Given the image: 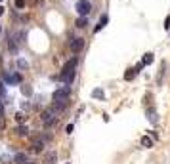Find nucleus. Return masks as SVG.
<instances>
[{
    "label": "nucleus",
    "mask_w": 170,
    "mask_h": 164,
    "mask_svg": "<svg viewBox=\"0 0 170 164\" xmlns=\"http://www.w3.org/2000/svg\"><path fill=\"white\" fill-rule=\"evenodd\" d=\"M17 63H19V67H21V69H25V67H27V61H25V59H19Z\"/></svg>",
    "instance_id": "412c9836"
},
{
    "label": "nucleus",
    "mask_w": 170,
    "mask_h": 164,
    "mask_svg": "<svg viewBox=\"0 0 170 164\" xmlns=\"http://www.w3.org/2000/svg\"><path fill=\"white\" fill-rule=\"evenodd\" d=\"M56 160H58V155L54 151L44 153V164H56Z\"/></svg>",
    "instance_id": "423d86ee"
},
{
    "label": "nucleus",
    "mask_w": 170,
    "mask_h": 164,
    "mask_svg": "<svg viewBox=\"0 0 170 164\" xmlns=\"http://www.w3.org/2000/svg\"><path fill=\"white\" fill-rule=\"evenodd\" d=\"M90 12H92V4H90V0H79V2H77V13L86 17Z\"/></svg>",
    "instance_id": "7ed1b4c3"
},
{
    "label": "nucleus",
    "mask_w": 170,
    "mask_h": 164,
    "mask_svg": "<svg viewBox=\"0 0 170 164\" xmlns=\"http://www.w3.org/2000/svg\"><path fill=\"white\" fill-rule=\"evenodd\" d=\"M73 128H75V126H73V124H69V126H67V134H73Z\"/></svg>",
    "instance_id": "b1692460"
},
{
    "label": "nucleus",
    "mask_w": 170,
    "mask_h": 164,
    "mask_svg": "<svg viewBox=\"0 0 170 164\" xmlns=\"http://www.w3.org/2000/svg\"><path fill=\"white\" fill-rule=\"evenodd\" d=\"M15 134H17V135H27V134H29V130H27L25 126H19V128L15 130Z\"/></svg>",
    "instance_id": "dca6fc26"
},
{
    "label": "nucleus",
    "mask_w": 170,
    "mask_h": 164,
    "mask_svg": "<svg viewBox=\"0 0 170 164\" xmlns=\"http://www.w3.org/2000/svg\"><path fill=\"white\" fill-rule=\"evenodd\" d=\"M107 21H109V17H107V15H101L100 21H98V25H96V29H94V33H100V31L107 25Z\"/></svg>",
    "instance_id": "0eeeda50"
},
{
    "label": "nucleus",
    "mask_w": 170,
    "mask_h": 164,
    "mask_svg": "<svg viewBox=\"0 0 170 164\" xmlns=\"http://www.w3.org/2000/svg\"><path fill=\"white\" fill-rule=\"evenodd\" d=\"M4 13V6H0V15H2Z\"/></svg>",
    "instance_id": "a878e982"
},
{
    "label": "nucleus",
    "mask_w": 170,
    "mask_h": 164,
    "mask_svg": "<svg viewBox=\"0 0 170 164\" xmlns=\"http://www.w3.org/2000/svg\"><path fill=\"white\" fill-rule=\"evenodd\" d=\"M84 48V38H73V42H71V50H73V54H79L80 50Z\"/></svg>",
    "instance_id": "39448f33"
},
{
    "label": "nucleus",
    "mask_w": 170,
    "mask_h": 164,
    "mask_svg": "<svg viewBox=\"0 0 170 164\" xmlns=\"http://www.w3.org/2000/svg\"><path fill=\"white\" fill-rule=\"evenodd\" d=\"M21 92L25 93V96H31V88H27V86H23V88H21Z\"/></svg>",
    "instance_id": "aec40b11"
},
{
    "label": "nucleus",
    "mask_w": 170,
    "mask_h": 164,
    "mask_svg": "<svg viewBox=\"0 0 170 164\" xmlns=\"http://www.w3.org/2000/svg\"><path fill=\"white\" fill-rule=\"evenodd\" d=\"M15 120H17L19 124H25V122H27V116L23 114V113H17V114H15Z\"/></svg>",
    "instance_id": "2eb2a0df"
},
{
    "label": "nucleus",
    "mask_w": 170,
    "mask_h": 164,
    "mask_svg": "<svg viewBox=\"0 0 170 164\" xmlns=\"http://www.w3.org/2000/svg\"><path fill=\"white\" fill-rule=\"evenodd\" d=\"M138 75V71H136V69H128V71H126V75H124V80H134V77Z\"/></svg>",
    "instance_id": "f8f14e48"
},
{
    "label": "nucleus",
    "mask_w": 170,
    "mask_h": 164,
    "mask_svg": "<svg viewBox=\"0 0 170 164\" xmlns=\"http://www.w3.org/2000/svg\"><path fill=\"white\" fill-rule=\"evenodd\" d=\"M58 119H59V111H58L54 105H52L50 109L42 111V114H40V120H42V124H44V126H52Z\"/></svg>",
    "instance_id": "f03ea898"
},
{
    "label": "nucleus",
    "mask_w": 170,
    "mask_h": 164,
    "mask_svg": "<svg viewBox=\"0 0 170 164\" xmlns=\"http://www.w3.org/2000/svg\"><path fill=\"white\" fill-rule=\"evenodd\" d=\"M92 98H96V99H103V98H105V93H103L101 88H96V90L92 92Z\"/></svg>",
    "instance_id": "1a4fd4ad"
},
{
    "label": "nucleus",
    "mask_w": 170,
    "mask_h": 164,
    "mask_svg": "<svg viewBox=\"0 0 170 164\" xmlns=\"http://www.w3.org/2000/svg\"><path fill=\"white\" fill-rule=\"evenodd\" d=\"M0 2H2V0H0Z\"/></svg>",
    "instance_id": "c85d7f7f"
},
{
    "label": "nucleus",
    "mask_w": 170,
    "mask_h": 164,
    "mask_svg": "<svg viewBox=\"0 0 170 164\" xmlns=\"http://www.w3.org/2000/svg\"><path fill=\"white\" fill-rule=\"evenodd\" d=\"M168 27H170V17L164 19V29H168Z\"/></svg>",
    "instance_id": "4be33fe9"
},
{
    "label": "nucleus",
    "mask_w": 170,
    "mask_h": 164,
    "mask_svg": "<svg viewBox=\"0 0 170 164\" xmlns=\"http://www.w3.org/2000/svg\"><path fill=\"white\" fill-rule=\"evenodd\" d=\"M10 52H17V44H15V38L14 36L10 38Z\"/></svg>",
    "instance_id": "f3484780"
},
{
    "label": "nucleus",
    "mask_w": 170,
    "mask_h": 164,
    "mask_svg": "<svg viewBox=\"0 0 170 164\" xmlns=\"http://www.w3.org/2000/svg\"><path fill=\"white\" fill-rule=\"evenodd\" d=\"M0 33H2V27H0Z\"/></svg>",
    "instance_id": "cd10ccee"
},
{
    "label": "nucleus",
    "mask_w": 170,
    "mask_h": 164,
    "mask_svg": "<svg viewBox=\"0 0 170 164\" xmlns=\"http://www.w3.org/2000/svg\"><path fill=\"white\" fill-rule=\"evenodd\" d=\"M143 67H145V65H143V63H140V65H136V67H134V69H136V71H138V73H140V71H141V69H143Z\"/></svg>",
    "instance_id": "5701e85b"
},
{
    "label": "nucleus",
    "mask_w": 170,
    "mask_h": 164,
    "mask_svg": "<svg viewBox=\"0 0 170 164\" xmlns=\"http://www.w3.org/2000/svg\"><path fill=\"white\" fill-rule=\"evenodd\" d=\"M0 96H4V84H0Z\"/></svg>",
    "instance_id": "393cba45"
},
{
    "label": "nucleus",
    "mask_w": 170,
    "mask_h": 164,
    "mask_svg": "<svg viewBox=\"0 0 170 164\" xmlns=\"http://www.w3.org/2000/svg\"><path fill=\"white\" fill-rule=\"evenodd\" d=\"M14 162H17V164H25V162H27V155L17 153V155L14 156Z\"/></svg>",
    "instance_id": "6e6552de"
},
{
    "label": "nucleus",
    "mask_w": 170,
    "mask_h": 164,
    "mask_svg": "<svg viewBox=\"0 0 170 164\" xmlns=\"http://www.w3.org/2000/svg\"><path fill=\"white\" fill-rule=\"evenodd\" d=\"M147 119H149V120L155 124V122H157V114H155V113H149V116H147Z\"/></svg>",
    "instance_id": "a211bd4d"
},
{
    "label": "nucleus",
    "mask_w": 170,
    "mask_h": 164,
    "mask_svg": "<svg viewBox=\"0 0 170 164\" xmlns=\"http://www.w3.org/2000/svg\"><path fill=\"white\" fill-rule=\"evenodd\" d=\"M6 80H8L10 84H19V82H21V75H10Z\"/></svg>",
    "instance_id": "4468645a"
},
{
    "label": "nucleus",
    "mask_w": 170,
    "mask_h": 164,
    "mask_svg": "<svg viewBox=\"0 0 170 164\" xmlns=\"http://www.w3.org/2000/svg\"><path fill=\"white\" fill-rule=\"evenodd\" d=\"M77 57H71L65 65H63V69H61V73H59V78L65 82V84H71L73 80H75V69H77Z\"/></svg>",
    "instance_id": "f257e3e1"
},
{
    "label": "nucleus",
    "mask_w": 170,
    "mask_h": 164,
    "mask_svg": "<svg viewBox=\"0 0 170 164\" xmlns=\"http://www.w3.org/2000/svg\"><path fill=\"white\" fill-rule=\"evenodd\" d=\"M86 25H88V17H84V15H80V17L77 19V27H79V29H84Z\"/></svg>",
    "instance_id": "9b49d317"
},
{
    "label": "nucleus",
    "mask_w": 170,
    "mask_h": 164,
    "mask_svg": "<svg viewBox=\"0 0 170 164\" xmlns=\"http://www.w3.org/2000/svg\"><path fill=\"white\" fill-rule=\"evenodd\" d=\"M15 6L17 8H25V0H15Z\"/></svg>",
    "instance_id": "6ab92c4d"
},
{
    "label": "nucleus",
    "mask_w": 170,
    "mask_h": 164,
    "mask_svg": "<svg viewBox=\"0 0 170 164\" xmlns=\"http://www.w3.org/2000/svg\"><path fill=\"white\" fill-rule=\"evenodd\" d=\"M153 59H155V56H153V54L149 52V54H145V56H143L141 63H143V65H149V63H153Z\"/></svg>",
    "instance_id": "ddd939ff"
},
{
    "label": "nucleus",
    "mask_w": 170,
    "mask_h": 164,
    "mask_svg": "<svg viewBox=\"0 0 170 164\" xmlns=\"http://www.w3.org/2000/svg\"><path fill=\"white\" fill-rule=\"evenodd\" d=\"M151 145H153V139H151L149 135H143V137H141V147H147V149H149Z\"/></svg>",
    "instance_id": "9d476101"
},
{
    "label": "nucleus",
    "mask_w": 170,
    "mask_h": 164,
    "mask_svg": "<svg viewBox=\"0 0 170 164\" xmlns=\"http://www.w3.org/2000/svg\"><path fill=\"white\" fill-rule=\"evenodd\" d=\"M25 164H33V162H25Z\"/></svg>",
    "instance_id": "bb28decb"
},
{
    "label": "nucleus",
    "mask_w": 170,
    "mask_h": 164,
    "mask_svg": "<svg viewBox=\"0 0 170 164\" xmlns=\"http://www.w3.org/2000/svg\"><path fill=\"white\" fill-rule=\"evenodd\" d=\"M69 93H71V88L65 86V88H59L52 93V99L54 101H63V99H69Z\"/></svg>",
    "instance_id": "20e7f679"
}]
</instances>
